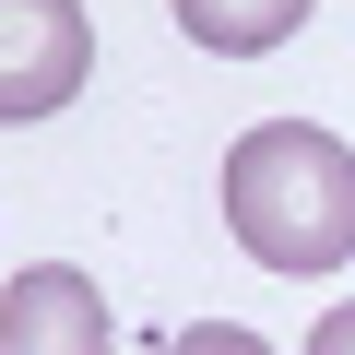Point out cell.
I'll use <instances>...</instances> for the list:
<instances>
[{
    "label": "cell",
    "mask_w": 355,
    "mask_h": 355,
    "mask_svg": "<svg viewBox=\"0 0 355 355\" xmlns=\"http://www.w3.org/2000/svg\"><path fill=\"white\" fill-rule=\"evenodd\" d=\"M225 225L261 272H343L355 261V154L320 119H261L225 154Z\"/></svg>",
    "instance_id": "1"
},
{
    "label": "cell",
    "mask_w": 355,
    "mask_h": 355,
    "mask_svg": "<svg viewBox=\"0 0 355 355\" xmlns=\"http://www.w3.org/2000/svg\"><path fill=\"white\" fill-rule=\"evenodd\" d=\"M83 71H95L83 0H0V119H48V107H71Z\"/></svg>",
    "instance_id": "2"
},
{
    "label": "cell",
    "mask_w": 355,
    "mask_h": 355,
    "mask_svg": "<svg viewBox=\"0 0 355 355\" xmlns=\"http://www.w3.org/2000/svg\"><path fill=\"white\" fill-rule=\"evenodd\" d=\"M0 355H107V296L71 261H36L0 296Z\"/></svg>",
    "instance_id": "3"
},
{
    "label": "cell",
    "mask_w": 355,
    "mask_h": 355,
    "mask_svg": "<svg viewBox=\"0 0 355 355\" xmlns=\"http://www.w3.org/2000/svg\"><path fill=\"white\" fill-rule=\"evenodd\" d=\"M178 12V36L190 48H214V60H261V48H284L320 0H166Z\"/></svg>",
    "instance_id": "4"
},
{
    "label": "cell",
    "mask_w": 355,
    "mask_h": 355,
    "mask_svg": "<svg viewBox=\"0 0 355 355\" xmlns=\"http://www.w3.org/2000/svg\"><path fill=\"white\" fill-rule=\"evenodd\" d=\"M166 355H272V343H261V331H237V320H202V331H178Z\"/></svg>",
    "instance_id": "5"
},
{
    "label": "cell",
    "mask_w": 355,
    "mask_h": 355,
    "mask_svg": "<svg viewBox=\"0 0 355 355\" xmlns=\"http://www.w3.org/2000/svg\"><path fill=\"white\" fill-rule=\"evenodd\" d=\"M308 355H355V296H343V308H320V331H308Z\"/></svg>",
    "instance_id": "6"
}]
</instances>
